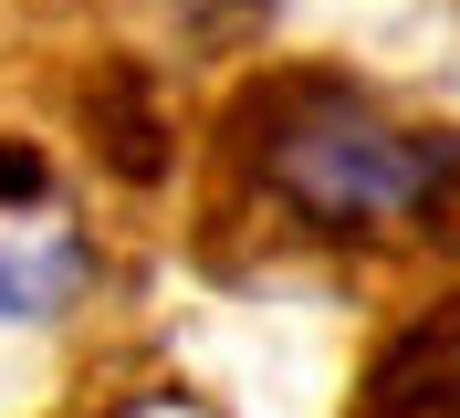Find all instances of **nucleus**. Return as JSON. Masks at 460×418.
<instances>
[{
  "mask_svg": "<svg viewBox=\"0 0 460 418\" xmlns=\"http://www.w3.org/2000/svg\"><path fill=\"white\" fill-rule=\"evenodd\" d=\"M261 178L314 230H398V220H429L460 189V147L376 115L367 94L304 84V94H283L272 137H261Z\"/></svg>",
  "mask_w": 460,
  "mask_h": 418,
  "instance_id": "f257e3e1",
  "label": "nucleus"
},
{
  "mask_svg": "<svg viewBox=\"0 0 460 418\" xmlns=\"http://www.w3.org/2000/svg\"><path fill=\"white\" fill-rule=\"evenodd\" d=\"M0 189H31V157H0Z\"/></svg>",
  "mask_w": 460,
  "mask_h": 418,
  "instance_id": "f03ea898",
  "label": "nucleus"
}]
</instances>
